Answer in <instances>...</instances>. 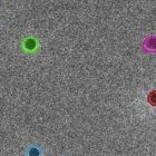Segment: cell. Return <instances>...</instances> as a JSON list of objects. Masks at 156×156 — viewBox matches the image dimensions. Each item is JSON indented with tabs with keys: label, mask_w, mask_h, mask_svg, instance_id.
<instances>
[{
	"label": "cell",
	"mask_w": 156,
	"mask_h": 156,
	"mask_svg": "<svg viewBox=\"0 0 156 156\" xmlns=\"http://www.w3.org/2000/svg\"><path fill=\"white\" fill-rule=\"evenodd\" d=\"M148 101H150L152 105L156 106V90H153L150 94V96H148Z\"/></svg>",
	"instance_id": "277c9868"
},
{
	"label": "cell",
	"mask_w": 156,
	"mask_h": 156,
	"mask_svg": "<svg viewBox=\"0 0 156 156\" xmlns=\"http://www.w3.org/2000/svg\"><path fill=\"white\" fill-rule=\"evenodd\" d=\"M27 156H42V152L38 146L34 145L27 150Z\"/></svg>",
	"instance_id": "3957f363"
},
{
	"label": "cell",
	"mask_w": 156,
	"mask_h": 156,
	"mask_svg": "<svg viewBox=\"0 0 156 156\" xmlns=\"http://www.w3.org/2000/svg\"><path fill=\"white\" fill-rule=\"evenodd\" d=\"M142 47L145 52H156V35L146 37L142 44Z\"/></svg>",
	"instance_id": "6da1fadb"
},
{
	"label": "cell",
	"mask_w": 156,
	"mask_h": 156,
	"mask_svg": "<svg viewBox=\"0 0 156 156\" xmlns=\"http://www.w3.org/2000/svg\"><path fill=\"white\" fill-rule=\"evenodd\" d=\"M21 46H23V48L25 51L34 52L38 48V41H37V39L34 38V37H27V38L23 39Z\"/></svg>",
	"instance_id": "7a4b0ae2"
}]
</instances>
